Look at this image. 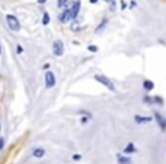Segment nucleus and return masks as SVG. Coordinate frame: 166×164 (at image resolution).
<instances>
[{
	"label": "nucleus",
	"mask_w": 166,
	"mask_h": 164,
	"mask_svg": "<svg viewBox=\"0 0 166 164\" xmlns=\"http://www.w3.org/2000/svg\"><path fill=\"white\" fill-rule=\"evenodd\" d=\"M94 79L99 82V83L104 84L105 87H107L109 90H112V91H114V90H115V87H114L113 82L110 81L107 76H105V75H101V74H97V75H94Z\"/></svg>",
	"instance_id": "nucleus-1"
},
{
	"label": "nucleus",
	"mask_w": 166,
	"mask_h": 164,
	"mask_svg": "<svg viewBox=\"0 0 166 164\" xmlns=\"http://www.w3.org/2000/svg\"><path fill=\"white\" fill-rule=\"evenodd\" d=\"M6 21L9 26V29L13 31H20L21 29V24L18 22V20L14 15H7L6 16Z\"/></svg>",
	"instance_id": "nucleus-2"
},
{
	"label": "nucleus",
	"mask_w": 166,
	"mask_h": 164,
	"mask_svg": "<svg viewBox=\"0 0 166 164\" xmlns=\"http://www.w3.org/2000/svg\"><path fill=\"white\" fill-rule=\"evenodd\" d=\"M64 42L62 40H56L54 44H52V52L55 56H63L64 54Z\"/></svg>",
	"instance_id": "nucleus-3"
},
{
	"label": "nucleus",
	"mask_w": 166,
	"mask_h": 164,
	"mask_svg": "<svg viewBox=\"0 0 166 164\" xmlns=\"http://www.w3.org/2000/svg\"><path fill=\"white\" fill-rule=\"evenodd\" d=\"M44 81H46V88L50 89V88H52V87H55V84H56V78H55V74H54L51 71L46 72Z\"/></svg>",
	"instance_id": "nucleus-4"
},
{
	"label": "nucleus",
	"mask_w": 166,
	"mask_h": 164,
	"mask_svg": "<svg viewBox=\"0 0 166 164\" xmlns=\"http://www.w3.org/2000/svg\"><path fill=\"white\" fill-rule=\"evenodd\" d=\"M80 9H81V1L80 0L74 1L72 4V6L70 7V10H71V20H75L79 16Z\"/></svg>",
	"instance_id": "nucleus-5"
},
{
	"label": "nucleus",
	"mask_w": 166,
	"mask_h": 164,
	"mask_svg": "<svg viewBox=\"0 0 166 164\" xmlns=\"http://www.w3.org/2000/svg\"><path fill=\"white\" fill-rule=\"evenodd\" d=\"M58 18H59V21L62 23H66L68 21H71V10H70V7L65 8Z\"/></svg>",
	"instance_id": "nucleus-6"
},
{
	"label": "nucleus",
	"mask_w": 166,
	"mask_h": 164,
	"mask_svg": "<svg viewBox=\"0 0 166 164\" xmlns=\"http://www.w3.org/2000/svg\"><path fill=\"white\" fill-rule=\"evenodd\" d=\"M155 118H156V121H157V123H158V126L162 129H166V119L163 116V115H160L159 113H155Z\"/></svg>",
	"instance_id": "nucleus-7"
},
{
	"label": "nucleus",
	"mask_w": 166,
	"mask_h": 164,
	"mask_svg": "<svg viewBox=\"0 0 166 164\" xmlns=\"http://www.w3.org/2000/svg\"><path fill=\"white\" fill-rule=\"evenodd\" d=\"M152 118L150 116H141V115H136L134 116V121L137 123H148L152 122Z\"/></svg>",
	"instance_id": "nucleus-8"
},
{
	"label": "nucleus",
	"mask_w": 166,
	"mask_h": 164,
	"mask_svg": "<svg viewBox=\"0 0 166 164\" xmlns=\"http://www.w3.org/2000/svg\"><path fill=\"white\" fill-rule=\"evenodd\" d=\"M154 82L152 81H150V80H146V81H144V88L147 91H150V90H152L154 89Z\"/></svg>",
	"instance_id": "nucleus-9"
},
{
	"label": "nucleus",
	"mask_w": 166,
	"mask_h": 164,
	"mask_svg": "<svg viewBox=\"0 0 166 164\" xmlns=\"http://www.w3.org/2000/svg\"><path fill=\"white\" fill-rule=\"evenodd\" d=\"M117 162L118 164H130L131 163V160L129 157H125V156H117Z\"/></svg>",
	"instance_id": "nucleus-10"
},
{
	"label": "nucleus",
	"mask_w": 166,
	"mask_h": 164,
	"mask_svg": "<svg viewBox=\"0 0 166 164\" xmlns=\"http://www.w3.org/2000/svg\"><path fill=\"white\" fill-rule=\"evenodd\" d=\"M134 150H136L134 145H133V144H128V146L124 148V150H123V152H124L125 154H132Z\"/></svg>",
	"instance_id": "nucleus-11"
},
{
	"label": "nucleus",
	"mask_w": 166,
	"mask_h": 164,
	"mask_svg": "<svg viewBox=\"0 0 166 164\" xmlns=\"http://www.w3.org/2000/svg\"><path fill=\"white\" fill-rule=\"evenodd\" d=\"M44 155V150L42 148H36L34 152H33V156L36 157H42Z\"/></svg>",
	"instance_id": "nucleus-12"
},
{
	"label": "nucleus",
	"mask_w": 166,
	"mask_h": 164,
	"mask_svg": "<svg viewBox=\"0 0 166 164\" xmlns=\"http://www.w3.org/2000/svg\"><path fill=\"white\" fill-rule=\"evenodd\" d=\"M49 22H50V16H49L48 13H44L43 18H42V24H43V25H48Z\"/></svg>",
	"instance_id": "nucleus-13"
},
{
	"label": "nucleus",
	"mask_w": 166,
	"mask_h": 164,
	"mask_svg": "<svg viewBox=\"0 0 166 164\" xmlns=\"http://www.w3.org/2000/svg\"><path fill=\"white\" fill-rule=\"evenodd\" d=\"M107 22H108V20H107V18H105V20H102V22H101L100 24L98 25V28L96 29V31L98 32V31H100L101 29H104V28L106 26V24H107Z\"/></svg>",
	"instance_id": "nucleus-14"
},
{
	"label": "nucleus",
	"mask_w": 166,
	"mask_h": 164,
	"mask_svg": "<svg viewBox=\"0 0 166 164\" xmlns=\"http://www.w3.org/2000/svg\"><path fill=\"white\" fill-rule=\"evenodd\" d=\"M67 2H68V0H58V1H57V6L59 8H63V7H65L66 5H67Z\"/></svg>",
	"instance_id": "nucleus-15"
},
{
	"label": "nucleus",
	"mask_w": 166,
	"mask_h": 164,
	"mask_svg": "<svg viewBox=\"0 0 166 164\" xmlns=\"http://www.w3.org/2000/svg\"><path fill=\"white\" fill-rule=\"evenodd\" d=\"M88 49H89L90 52H97V47H94V46H90Z\"/></svg>",
	"instance_id": "nucleus-16"
},
{
	"label": "nucleus",
	"mask_w": 166,
	"mask_h": 164,
	"mask_svg": "<svg viewBox=\"0 0 166 164\" xmlns=\"http://www.w3.org/2000/svg\"><path fill=\"white\" fill-rule=\"evenodd\" d=\"M46 1H47V0H38V2H39V4H44Z\"/></svg>",
	"instance_id": "nucleus-17"
},
{
	"label": "nucleus",
	"mask_w": 166,
	"mask_h": 164,
	"mask_svg": "<svg viewBox=\"0 0 166 164\" xmlns=\"http://www.w3.org/2000/svg\"><path fill=\"white\" fill-rule=\"evenodd\" d=\"M90 2H91V4H97L98 0H90Z\"/></svg>",
	"instance_id": "nucleus-18"
},
{
	"label": "nucleus",
	"mask_w": 166,
	"mask_h": 164,
	"mask_svg": "<svg viewBox=\"0 0 166 164\" xmlns=\"http://www.w3.org/2000/svg\"><path fill=\"white\" fill-rule=\"evenodd\" d=\"M105 2H107V4H112L113 2V0H104Z\"/></svg>",
	"instance_id": "nucleus-19"
}]
</instances>
